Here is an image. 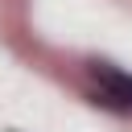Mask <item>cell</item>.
<instances>
[{
  "label": "cell",
  "mask_w": 132,
  "mask_h": 132,
  "mask_svg": "<svg viewBox=\"0 0 132 132\" xmlns=\"http://www.w3.org/2000/svg\"><path fill=\"white\" fill-rule=\"evenodd\" d=\"M95 78H99V87H103V99L132 107V78H128V74H120V70H111V66H95Z\"/></svg>",
  "instance_id": "cell-1"
}]
</instances>
